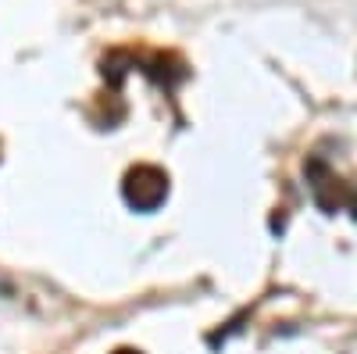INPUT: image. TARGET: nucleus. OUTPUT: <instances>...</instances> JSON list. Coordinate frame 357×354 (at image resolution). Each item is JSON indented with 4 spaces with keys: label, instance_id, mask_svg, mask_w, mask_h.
I'll list each match as a JSON object with an SVG mask.
<instances>
[{
    "label": "nucleus",
    "instance_id": "1",
    "mask_svg": "<svg viewBox=\"0 0 357 354\" xmlns=\"http://www.w3.org/2000/svg\"><path fill=\"white\" fill-rule=\"evenodd\" d=\"M126 204L136 212H158L165 197H168V175L158 165H136L129 168L126 183H122Z\"/></svg>",
    "mask_w": 357,
    "mask_h": 354
},
{
    "label": "nucleus",
    "instance_id": "2",
    "mask_svg": "<svg viewBox=\"0 0 357 354\" xmlns=\"http://www.w3.org/2000/svg\"><path fill=\"white\" fill-rule=\"evenodd\" d=\"M114 354H143V351H136V347H118Z\"/></svg>",
    "mask_w": 357,
    "mask_h": 354
}]
</instances>
